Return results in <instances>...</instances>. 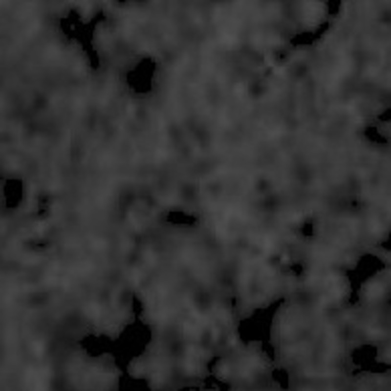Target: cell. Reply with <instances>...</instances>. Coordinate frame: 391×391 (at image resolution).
Returning <instances> with one entry per match:
<instances>
[{"label": "cell", "mask_w": 391, "mask_h": 391, "mask_svg": "<svg viewBox=\"0 0 391 391\" xmlns=\"http://www.w3.org/2000/svg\"><path fill=\"white\" fill-rule=\"evenodd\" d=\"M130 63L123 75L126 87L143 90L155 87L159 78L156 59L149 54H144L135 57Z\"/></svg>", "instance_id": "1"}, {"label": "cell", "mask_w": 391, "mask_h": 391, "mask_svg": "<svg viewBox=\"0 0 391 391\" xmlns=\"http://www.w3.org/2000/svg\"><path fill=\"white\" fill-rule=\"evenodd\" d=\"M24 196L22 184L19 180H9L4 185V206L8 210H15L22 202Z\"/></svg>", "instance_id": "2"}]
</instances>
